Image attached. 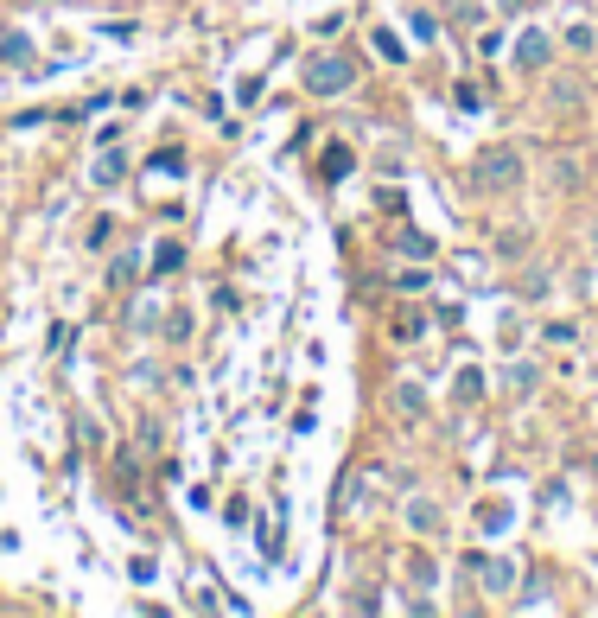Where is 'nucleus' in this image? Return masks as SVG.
Segmentation results:
<instances>
[{
  "instance_id": "f03ea898",
  "label": "nucleus",
  "mask_w": 598,
  "mask_h": 618,
  "mask_svg": "<svg viewBox=\"0 0 598 618\" xmlns=\"http://www.w3.org/2000/svg\"><path fill=\"white\" fill-rule=\"evenodd\" d=\"M484 173H490V185H516L522 166H516V153H490V160H484Z\"/></svg>"
},
{
  "instance_id": "f257e3e1",
  "label": "nucleus",
  "mask_w": 598,
  "mask_h": 618,
  "mask_svg": "<svg viewBox=\"0 0 598 618\" xmlns=\"http://www.w3.org/2000/svg\"><path fill=\"white\" fill-rule=\"evenodd\" d=\"M344 83H350V64H319V71H312V90H319V96H338L344 90Z\"/></svg>"
}]
</instances>
